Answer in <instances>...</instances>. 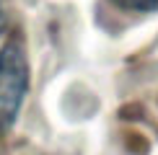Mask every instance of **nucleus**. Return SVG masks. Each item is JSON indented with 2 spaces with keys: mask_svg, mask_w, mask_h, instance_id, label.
<instances>
[{
  "mask_svg": "<svg viewBox=\"0 0 158 155\" xmlns=\"http://www.w3.org/2000/svg\"><path fill=\"white\" fill-rule=\"evenodd\" d=\"M124 10H137V13H153L158 10V0H111Z\"/></svg>",
  "mask_w": 158,
  "mask_h": 155,
  "instance_id": "nucleus-2",
  "label": "nucleus"
},
{
  "mask_svg": "<svg viewBox=\"0 0 158 155\" xmlns=\"http://www.w3.org/2000/svg\"><path fill=\"white\" fill-rule=\"evenodd\" d=\"M29 93V60L21 39L0 47V134H8Z\"/></svg>",
  "mask_w": 158,
  "mask_h": 155,
  "instance_id": "nucleus-1",
  "label": "nucleus"
},
{
  "mask_svg": "<svg viewBox=\"0 0 158 155\" xmlns=\"http://www.w3.org/2000/svg\"><path fill=\"white\" fill-rule=\"evenodd\" d=\"M8 29V10H5V0H0V34Z\"/></svg>",
  "mask_w": 158,
  "mask_h": 155,
  "instance_id": "nucleus-3",
  "label": "nucleus"
}]
</instances>
